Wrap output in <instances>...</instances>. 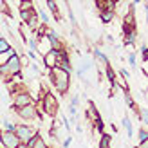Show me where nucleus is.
<instances>
[{
	"instance_id": "obj_1",
	"label": "nucleus",
	"mask_w": 148,
	"mask_h": 148,
	"mask_svg": "<svg viewBox=\"0 0 148 148\" xmlns=\"http://www.w3.org/2000/svg\"><path fill=\"white\" fill-rule=\"evenodd\" d=\"M51 79H53V85L56 87V90L60 92V94H65L69 90V81H71V76H69V72H65L62 69H53L51 71Z\"/></svg>"
},
{
	"instance_id": "obj_2",
	"label": "nucleus",
	"mask_w": 148,
	"mask_h": 148,
	"mask_svg": "<svg viewBox=\"0 0 148 148\" xmlns=\"http://www.w3.org/2000/svg\"><path fill=\"white\" fill-rule=\"evenodd\" d=\"M27 105H33V96L29 92H14V96H13V107L18 110V108L27 107Z\"/></svg>"
},
{
	"instance_id": "obj_3",
	"label": "nucleus",
	"mask_w": 148,
	"mask_h": 148,
	"mask_svg": "<svg viewBox=\"0 0 148 148\" xmlns=\"http://www.w3.org/2000/svg\"><path fill=\"white\" fill-rule=\"evenodd\" d=\"M0 143L4 148H16L20 145V139L16 137L14 132H0Z\"/></svg>"
},
{
	"instance_id": "obj_4",
	"label": "nucleus",
	"mask_w": 148,
	"mask_h": 148,
	"mask_svg": "<svg viewBox=\"0 0 148 148\" xmlns=\"http://www.w3.org/2000/svg\"><path fill=\"white\" fill-rule=\"evenodd\" d=\"M14 134H16V137L20 139V143L27 145V141L36 134V132H34L31 127H27V125H18V127L14 128Z\"/></svg>"
},
{
	"instance_id": "obj_5",
	"label": "nucleus",
	"mask_w": 148,
	"mask_h": 148,
	"mask_svg": "<svg viewBox=\"0 0 148 148\" xmlns=\"http://www.w3.org/2000/svg\"><path fill=\"white\" fill-rule=\"evenodd\" d=\"M42 101H43V110H45V114H49V116L56 114V110H58V103H56V99H54V96H53V94L45 92V94L42 96Z\"/></svg>"
},
{
	"instance_id": "obj_6",
	"label": "nucleus",
	"mask_w": 148,
	"mask_h": 148,
	"mask_svg": "<svg viewBox=\"0 0 148 148\" xmlns=\"http://www.w3.org/2000/svg\"><path fill=\"white\" fill-rule=\"evenodd\" d=\"M16 114L22 117V119L29 121V119H34V117L38 116V110H36V107H34V105H27V107L18 108V110H16Z\"/></svg>"
},
{
	"instance_id": "obj_7",
	"label": "nucleus",
	"mask_w": 148,
	"mask_h": 148,
	"mask_svg": "<svg viewBox=\"0 0 148 148\" xmlns=\"http://www.w3.org/2000/svg\"><path fill=\"white\" fill-rule=\"evenodd\" d=\"M43 65H45L49 71L56 69V65H58V51L51 49L47 54H43Z\"/></svg>"
},
{
	"instance_id": "obj_8",
	"label": "nucleus",
	"mask_w": 148,
	"mask_h": 148,
	"mask_svg": "<svg viewBox=\"0 0 148 148\" xmlns=\"http://www.w3.org/2000/svg\"><path fill=\"white\" fill-rule=\"evenodd\" d=\"M14 54H16L14 47H9V51H5V53H0V67H4V65L9 62V58H13Z\"/></svg>"
},
{
	"instance_id": "obj_9",
	"label": "nucleus",
	"mask_w": 148,
	"mask_h": 148,
	"mask_svg": "<svg viewBox=\"0 0 148 148\" xmlns=\"http://www.w3.org/2000/svg\"><path fill=\"white\" fill-rule=\"evenodd\" d=\"M114 18V9H101V22L103 24H110Z\"/></svg>"
},
{
	"instance_id": "obj_10",
	"label": "nucleus",
	"mask_w": 148,
	"mask_h": 148,
	"mask_svg": "<svg viewBox=\"0 0 148 148\" xmlns=\"http://www.w3.org/2000/svg\"><path fill=\"white\" fill-rule=\"evenodd\" d=\"M94 54H96V58H98V60L101 62V69H105V71H107V69L110 67V63H108V60H107V56H105V54H103V53H101V51H96V53H94Z\"/></svg>"
},
{
	"instance_id": "obj_11",
	"label": "nucleus",
	"mask_w": 148,
	"mask_h": 148,
	"mask_svg": "<svg viewBox=\"0 0 148 148\" xmlns=\"http://www.w3.org/2000/svg\"><path fill=\"white\" fill-rule=\"evenodd\" d=\"M98 148H110V136L108 134H103L99 139V146Z\"/></svg>"
},
{
	"instance_id": "obj_12",
	"label": "nucleus",
	"mask_w": 148,
	"mask_h": 148,
	"mask_svg": "<svg viewBox=\"0 0 148 148\" xmlns=\"http://www.w3.org/2000/svg\"><path fill=\"white\" fill-rule=\"evenodd\" d=\"M20 11H34V2H20Z\"/></svg>"
},
{
	"instance_id": "obj_13",
	"label": "nucleus",
	"mask_w": 148,
	"mask_h": 148,
	"mask_svg": "<svg viewBox=\"0 0 148 148\" xmlns=\"http://www.w3.org/2000/svg\"><path fill=\"white\" fill-rule=\"evenodd\" d=\"M25 24H27L29 27H31V29H36V27H38V14L34 13L33 16H31V18H29V20L25 22Z\"/></svg>"
},
{
	"instance_id": "obj_14",
	"label": "nucleus",
	"mask_w": 148,
	"mask_h": 148,
	"mask_svg": "<svg viewBox=\"0 0 148 148\" xmlns=\"http://www.w3.org/2000/svg\"><path fill=\"white\" fill-rule=\"evenodd\" d=\"M137 141H139V143L148 141V132H146V128H141V130H139V134H137Z\"/></svg>"
},
{
	"instance_id": "obj_15",
	"label": "nucleus",
	"mask_w": 148,
	"mask_h": 148,
	"mask_svg": "<svg viewBox=\"0 0 148 148\" xmlns=\"http://www.w3.org/2000/svg\"><path fill=\"white\" fill-rule=\"evenodd\" d=\"M2 125H4V130H5V132H14V128H16V127H14V125H13L9 119H4V121H2Z\"/></svg>"
},
{
	"instance_id": "obj_16",
	"label": "nucleus",
	"mask_w": 148,
	"mask_h": 148,
	"mask_svg": "<svg viewBox=\"0 0 148 148\" xmlns=\"http://www.w3.org/2000/svg\"><path fill=\"white\" fill-rule=\"evenodd\" d=\"M9 42H7L5 38H0V53H5V51H9Z\"/></svg>"
},
{
	"instance_id": "obj_17",
	"label": "nucleus",
	"mask_w": 148,
	"mask_h": 148,
	"mask_svg": "<svg viewBox=\"0 0 148 148\" xmlns=\"http://www.w3.org/2000/svg\"><path fill=\"white\" fill-rule=\"evenodd\" d=\"M34 13H36V11H20V18L24 20V22H27V20L31 18V16H33Z\"/></svg>"
},
{
	"instance_id": "obj_18",
	"label": "nucleus",
	"mask_w": 148,
	"mask_h": 148,
	"mask_svg": "<svg viewBox=\"0 0 148 148\" xmlns=\"http://www.w3.org/2000/svg\"><path fill=\"white\" fill-rule=\"evenodd\" d=\"M31 148H47V145H45V141H43V139L38 136V139L34 141V145H33Z\"/></svg>"
},
{
	"instance_id": "obj_19",
	"label": "nucleus",
	"mask_w": 148,
	"mask_h": 148,
	"mask_svg": "<svg viewBox=\"0 0 148 148\" xmlns=\"http://www.w3.org/2000/svg\"><path fill=\"white\" fill-rule=\"evenodd\" d=\"M123 125H125V128H127V134L132 136V123H130L128 117H123Z\"/></svg>"
},
{
	"instance_id": "obj_20",
	"label": "nucleus",
	"mask_w": 148,
	"mask_h": 148,
	"mask_svg": "<svg viewBox=\"0 0 148 148\" xmlns=\"http://www.w3.org/2000/svg\"><path fill=\"white\" fill-rule=\"evenodd\" d=\"M47 7H49V9L53 11L54 14H58V9H56V7H58V4H56V2H53V0H49V2H47Z\"/></svg>"
},
{
	"instance_id": "obj_21",
	"label": "nucleus",
	"mask_w": 148,
	"mask_h": 148,
	"mask_svg": "<svg viewBox=\"0 0 148 148\" xmlns=\"http://www.w3.org/2000/svg\"><path fill=\"white\" fill-rule=\"evenodd\" d=\"M125 101H127V103H128V107H132V108H134V99H132V98H130V94H128V92H127V94H125Z\"/></svg>"
},
{
	"instance_id": "obj_22",
	"label": "nucleus",
	"mask_w": 148,
	"mask_h": 148,
	"mask_svg": "<svg viewBox=\"0 0 148 148\" xmlns=\"http://www.w3.org/2000/svg\"><path fill=\"white\" fill-rule=\"evenodd\" d=\"M128 60H130V63H132V65H136V54H134V53H130Z\"/></svg>"
},
{
	"instance_id": "obj_23",
	"label": "nucleus",
	"mask_w": 148,
	"mask_h": 148,
	"mask_svg": "<svg viewBox=\"0 0 148 148\" xmlns=\"http://www.w3.org/2000/svg\"><path fill=\"white\" fill-rule=\"evenodd\" d=\"M40 16H42V20H43V22H45V24H49V16H47V14H45V13H40Z\"/></svg>"
},
{
	"instance_id": "obj_24",
	"label": "nucleus",
	"mask_w": 148,
	"mask_h": 148,
	"mask_svg": "<svg viewBox=\"0 0 148 148\" xmlns=\"http://www.w3.org/2000/svg\"><path fill=\"white\" fill-rule=\"evenodd\" d=\"M29 58H31V60H36V54H34V51H29Z\"/></svg>"
},
{
	"instance_id": "obj_25",
	"label": "nucleus",
	"mask_w": 148,
	"mask_h": 148,
	"mask_svg": "<svg viewBox=\"0 0 148 148\" xmlns=\"http://www.w3.org/2000/svg\"><path fill=\"white\" fill-rule=\"evenodd\" d=\"M69 145H71V137H67V139L63 141V146H69Z\"/></svg>"
},
{
	"instance_id": "obj_26",
	"label": "nucleus",
	"mask_w": 148,
	"mask_h": 148,
	"mask_svg": "<svg viewBox=\"0 0 148 148\" xmlns=\"http://www.w3.org/2000/svg\"><path fill=\"white\" fill-rule=\"evenodd\" d=\"M141 148H148V141H145V143H141Z\"/></svg>"
},
{
	"instance_id": "obj_27",
	"label": "nucleus",
	"mask_w": 148,
	"mask_h": 148,
	"mask_svg": "<svg viewBox=\"0 0 148 148\" xmlns=\"http://www.w3.org/2000/svg\"><path fill=\"white\" fill-rule=\"evenodd\" d=\"M16 148H27V146H25V145H24V143H20V145H18V146H16Z\"/></svg>"
}]
</instances>
